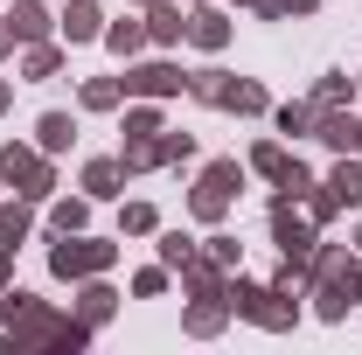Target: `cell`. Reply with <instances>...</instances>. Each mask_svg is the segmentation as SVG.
<instances>
[{
    "label": "cell",
    "instance_id": "cell-4",
    "mask_svg": "<svg viewBox=\"0 0 362 355\" xmlns=\"http://www.w3.org/2000/svg\"><path fill=\"white\" fill-rule=\"evenodd\" d=\"M119 265V244H98V237H63L56 230V244H49V272L56 279H98V272H112Z\"/></svg>",
    "mask_w": 362,
    "mask_h": 355
},
{
    "label": "cell",
    "instance_id": "cell-22",
    "mask_svg": "<svg viewBox=\"0 0 362 355\" xmlns=\"http://www.w3.org/2000/svg\"><path fill=\"white\" fill-rule=\"evenodd\" d=\"M314 119H320V112H314V98H300V105H279V112H272V126H279V133H293V139H300V133H314Z\"/></svg>",
    "mask_w": 362,
    "mask_h": 355
},
{
    "label": "cell",
    "instance_id": "cell-7",
    "mask_svg": "<svg viewBox=\"0 0 362 355\" xmlns=\"http://www.w3.org/2000/svg\"><path fill=\"white\" fill-rule=\"evenodd\" d=\"M272 237H279V251H286V265L307 272V258H314V216L300 209V202H286V195H272Z\"/></svg>",
    "mask_w": 362,
    "mask_h": 355
},
{
    "label": "cell",
    "instance_id": "cell-26",
    "mask_svg": "<svg viewBox=\"0 0 362 355\" xmlns=\"http://www.w3.org/2000/svg\"><path fill=\"white\" fill-rule=\"evenodd\" d=\"M84 216H90V195H63V202L49 209V223H56L63 237H70V230H84Z\"/></svg>",
    "mask_w": 362,
    "mask_h": 355
},
{
    "label": "cell",
    "instance_id": "cell-46",
    "mask_svg": "<svg viewBox=\"0 0 362 355\" xmlns=\"http://www.w3.org/2000/svg\"><path fill=\"white\" fill-rule=\"evenodd\" d=\"M356 84H362V77H356Z\"/></svg>",
    "mask_w": 362,
    "mask_h": 355
},
{
    "label": "cell",
    "instance_id": "cell-45",
    "mask_svg": "<svg viewBox=\"0 0 362 355\" xmlns=\"http://www.w3.org/2000/svg\"><path fill=\"white\" fill-rule=\"evenodd\" d=\"M195 7H202V0H195Z\"/></svg>",
    "mask_w": 362,
    "mask_h": 355
},
{
    "label": "cell",
    "instance_id": "cell-8",
    "mask_svg": "<svg viewBox=\"0 0 362 355\" xmlns=\"http://www.w3.org/2000/svg\"><path fill=\"white\" fill-rule=\"evenodd\" d=\"M126 91L133 98H175V91H188V77L175 63H139V70H126Z\"/></svg>",
    "mask_w": 362,
    "mask_h": 355
},
{
    "label": "cell",
    "instance_id": "cell-16",
    "mask_svg": "<svg viewBox=\"0 0 362 355\" xmlns=\"http://www.w3.org/2000/svg\"><path fill=\"white\" fill-rule=\"evenodd\" d=\"M119 181H126V161H90V168H84L90 202H112V195H119Z\"/></svg>",
    "mask_w": 362,
    "mask_h": 355
},
{
    "label": "cell",
    "instance_id": "cell-43",
    "mask_svg": "<svg viewBox=\"0 0 362 355\" xmlns=\"http://www.w3.org/2000/svg\"><path fill=\"white\" fill-rule=\"evenodd\" d=\"M133 7H146V0H133Z\"/></svg>",
    "mask_w": 362,
    "mask_h": 355
},
{
    "label": "cell",
    "instance_id": "cell-21",
    "mask_svg": "<svg viewBox=\"0 0 362 355\" xmlns=\"http://www.w3.org/2000/svg\"><path fill=\"white\" fill-rule=\"evenodd\" d=\"M56 70H63V49H56V42H28L21 77H35V84H42V77H56Z\"/></svg>",
    "mask_w": 362,
    "mask_h": 355
},
{
    "label": "cell",
    "instance_id": "cell-24",
    "mask_svg": "<svg viewBox=\"0 0 362 355\" xmlns=\"http://www.w3.org/2000/svg\"><path fill=\"white\" fill-rule=\"evenodd\" d=\"M223 320H230V300H195L188 307V334H216Z\"/></svg>",
    "mask_w": 362,
    "mask_h": 355
},
{
    "label": "cell",
    "instance_id": "cell-23",
    "mask_svg": "<svg viewBox=\"0 0 362 355\" xmlns=\"http://www.w3.org/2000/svg\"><path fill=\"white\" fill-rule=\"evenodd\" d=\"M251 168H258V175H265V181H279V175H286V168H293V153H286L279 139H258V146H251Z\"/></svg>",
    "mask_w": 362,
    "mask_h": 355
},
{
    "label": "cell",
    "instance_id": "cell-37",
    "mask_svg": "<svg viewBox=\"0 0 362 355\" xmlns=\"http://www.w3.org/2000/svg\"><path fill=\"white\" fill-rule=\"evenodd\" d=\"M320 0H265V7H258V14H272V21H279V14H314Z\"/></svg>",
    "mask_w": 362,
    "mask_h": 355
},
{
    "label": "cell",
    "instance_id": "cell-5",
    "mask_svg": "<svg viewBox=\"0 0 362 355\" xmlns=\"http://www.w3.org/2000/svg\"><path fill=\"white\" fill-rule=\"evenodd\" d=\"M237 188H244V168H237V161H209L202 181H195V195H188V209L202 223H223L230 202H237Z\"/></svg>",
    "mask_w": 362,
    "mask_h": 355
},
{
    "label": "cell",
    "instance_id": "cell-1",
    "mask_svg": "<svg viewBox=\"0 0 362 355\" xmlns=\"http://www.w3.org/2000/svg\"><path fill=\"white\" fill-rule=\"evenodd\" d=\"M307 279H314V313L320 320H341L349 300L362 293V251H349V244H314Z\"/></svg>",
    "mask_w": 362,
    "mask_h": 355
},
{
    "label": "cell",
    "instance_id": "cell-12",
    "mask_svg": "<svg viewBox=\"0 0 362 355\" xmlns=\"http://www.w3.org/2000/svg\"><path fill=\"white\" fill-rule=\"evenodd\" d=\"M265 105H272V98H265L258 77H230V84H223V112H237V119H258Z\"/></svg>",
    "mask_w": 362,
    "mask_h": 355
},
{
    "label": "cell",
    "instance_id": "cell-41",
    "mask_svg": "<svg viewBox=\"0 0 362 355\" xmlns=\"http://www.w3.org/2000/svg\"><path fill=\"white\" fill-rule=\"evenodd\" d=\"M237 7H265V0H237Z\"/></svg>",
    "mask_w": 362,
    "mask_h": 355
},
{
    "label": "cell",
    "instance_id": "cell-35",
    "mask_svg": "<svg viewBox=\"0 0 362 355\" xmlns=\"http://www.w3.org/2000/svg\"><path fill=\"white\" fill-rule=\"evenodd\" d=\"M133 293H139V300H153V293H168V265H146V272L133 279Z\"/></svg>",
    "mask_w": 362,
    "mask_h": 355
},
{
    "label": "cell",
    "instance_id": "cell-10",
    "mask_svg": "<svg viewBox=\"0 0 362 355\" xmlns=\"http://www.w3.org/2000/svg\"><path fill=\"white\" fill-rule=\"evenodd\" d=\"M356 112H341V105H327V112H320L314 119V139H327V146H334V153H356Z\"/></svg>",
    "mask_w": 362,
    "mask_h": 355
},
{
    "label": "cell",
    "instance_id": "cell-3",
    "mask_svg": "<svg viewBox=\"0 0 362 355\" xmlns=\"http://www.w3.org/2000/svg\"><path fill=\"white\" fill-rule=\"evenodd\" d=\"M230 313H244V320H258L272 334H286L293 320H300V300H293V286H258V279H230Z\"/></svg>",
    "mask_w": 362,
    "mask_h": 355
},
{
    "label": "cell",
    "instance_id": "cell-42",
    "mask_svg": "<svg viewBox=\"0 0 362 355\" xmlns=\"http://www.w3.org/2000/svg\"><path fill=\"white\" fill-rule=\"evenodd\" d=\"M356 153H362V126H356Z\"/></svg>",
    "mask_w": 362,
    "mask_h": 355
},
{
    "label": "cell",
    "instance_id": "cell-34",
    "mask_svg": "<svg viewBox=\"0 0 362 355\" xmlns=\"http://www.w3.org/2000/svg\"><path fill=\"white\" fill-rule=\"evenodd\" d=\"M209 258H216L223 272H237V258H244V244H237L230 230H216V237H209Z\"/></svg>",
    "mask_w": 362,
    "mask_h": 355
},
{
    "label": "cell",
    "instance_id": "cell-31",
    "mask_svg": "<svg viewBox=\"0 0 362 355\" xmlns=\"http://www.w3.org/2000/svg\"><path fill=\"white\" fill-rule=\"evenodd\" d=\"M119 230H126V237H146V230H160V216H153V202H126V216H119Z\"/></svg>",
    "mask_w": 362,
    "mask_h": 355
},
{
    "label": "cell",
    "instance_id": "cell-36",
    "mask_svg": "<svg viewBox=\"0 0 362 355\" xmlns=\"http://www.w3.org/2000/svg\"><path fill=\"white\" fill-rule=\"evenodd\" d=\"M188 153H195L188 133H160V161H188Z\"/></svg>",
    "mask_w": 362,
    "mask_h": 355
},
{
    "label": "cell",
    "instance_id": "cell-40",
    "mask_svg": "<svg viewBox=\"0 0 362 355\" xmlns=\"http://www.w3.org/2000/svg\"><path fill=\"white\" fill-rule=\"evenodd\" d=\"M7 105H14V84H7V77H0V112H7Z\"/></svg>",
    "mask_w": 362,
    "mask_h": 355
},
{
    "label": "cell",
    "instance_id": "cell-30",
    "mask_svg": "<svg viewBox=\"0 0 362 355\" xmlns=\"http://www.w3.org/2000/svg\"><path fill=\"white\" fill-rule=\"evenodd\" d=\"M300 209H307L314 223H334V216H341V202L327 195V181H314V188H307V202H300Z\"/></svg>",
    "mask_w": 362,
    "mask_h": 355
},
{
    "label": "cell",
    "instance_id": "cell-15",
    "mask_svg": "<svg viewBox=\"0 0 362 355\" xmlns=\"http://www.w3.org/2000/svg\"><path fill=\"white\" fill-rule=\"evenodd\" d=\"M327 195H334L341 209H356V202H362V161L341 153V161H334V175H327Z\"/></svg>",
    "mask_w": 362,
    "mask_h": 355
},
{
    "label": "cell",
    "instance_id": "cell-33",
    "mask_svg": "<svg viewBox=\"0 0 362 355\" xmlns=\"http://www.w3.org/2000/svg\"><path fill=\"white\" fill-rule=\"evenodd\" d=\"M188 258H195V244H188L181 230H168V237H160V265H168V272H181Z\"/></svg>",
    "mask_w": 362,
    "mask_h": 355
},
{
    "label": "cell",
    "instance_id": "cell-11",
    "mask_svg": "<svg viewBox=\"0 0 362 355\" xmlns=\"http://www.w3.org/2000/svg\"><path fill=\"white\" fill-rule=\"evenodd\" d=\"M188 42H195V49H209V56H216V49L230 42V21L216 14V7H209V0H202V7L188 14Z\"/></svg>",
    "mask_w": 362,
    "mask_h": 355
},
{
    "label": "cell",
    "instance_id": "cell-28",
    "mask_svg": "<svg viewBox=\"0 0 362 355\" xmlns=\"http://www.w3.org/2000/svg\"><path fill=\"white\" fill-rule=\"evenodd\" d=\"M223 84H230V70H195V77H188V98H202V105H223Z\"/></svg>",
    "mask_w": 362,
    "mask_h": 355
},
{
    "label": "cell",
    "instance_id": "cell-13",
    "mask_svg": "<svg viewBox=\"0 0 362 355\" xmlns=\"http://www.w3.org/2000/svg\"><path fill=\"white\" fill-rule=\"evenodd\" d=\"M7 21H14V35H21V42H49V28H56L42 0H14V7H7Z\"/></svg>",
    "mask_w": 362,
    "mask_h": 355
},
{
    "label": "cell",
    "instance_id": "cell-39",
    "mask_svg": "<svg viewBox=\"0 0 362 355\" xmlns=\"http://www.w3.org/2000/svg\"><path fill=\"white\" fill-rule=\"evenodd\" d=\"M7 272H14V244H0V293H7Z\"/></svg>",
    "mask_w": 362,
    "mask_h": 355
},
{
    "label": "cell",
    "instance_id": "cell-29",
    "mask_svg": "<svg viewBox=\"0 0 362 355\" xmlns=\"http://www.w3.org/2000/svg\"><path fill=\"white\" fill-rule=\"evenodd\" d=\"M356 98V77H320V91H314V112H327V105H349Z\"/></svg>",
    "mask_w": 362,
    "mask_h": 355
},
{
    "label": "cell",
    "instance_id": "cell-17",
    "mask_svg": "<svg viewBox=\"0 0 362 355\" xmlns=\"http://www.w3.org/2000/svg\"><path fill=\"white\" fill-rule=\"evenodd\" d=\"M112 307H119V293L90 279V286H84V300H77V320H84V327H105V320H112Z\"/></svg>",
    "mask_w": 362,
    "mask_h": 355
},
{
    "label": "cell",
    "instance_id": "cell-6",
    "mask_svg": "<svg viewBox=\"0 0 362 355\" xmlns=\"http://www.w3.org/2000/svg\"><path fill=\"white\" fill-rule=\"evenodd\" d=\"M0 181H7V188H21L28 202H42L49 188H56V168H49V161L35 153V146L7 139V146H0Z\"/></svg>",
    "mask_w": 362,
    "mask_h": 355
},
{
    "label": "cell",
    "instance_id": "cell-25",
    "mask_svg": "<svg viewBox=\"0 0 362 355\" xmlns=\"http://www.w3.org/2000/svg\"><path fill=\"white\" fill-rule=\"evenodd\" d=\"M119 98H126V77H90L84 84V112H112Z\"/></svg>",
    "mask_w": 362,
    "mask_h": 355
},
{
    "label": "cell",
    "instance_id": "cell-44",
    "mask_svg": "<svg viewBox=\"0 0 362 355\" xmlns=\"http://www.w3.org/2000/svg\"><path fill=\"white\" fill-rule=\"evenodd\" d=\"M356 251H362V237H356Z\"/></svg>",
    "mask_w": 362,
    "mask_h": 355
},
{
    "label": "cell",
    "instance_id": "cell-2",
    "mask_svg": "<svg viewBox=\"0 0 362 355\" xmlns=\"http://www.w3.org/2000/svg\"><path fill=\"white\" fill-rule=\"evenodd\" d=\"M90 327L84 320H70V313H49L42 300L35 307H21L7 320V334H0V349H84Z\"/></svg>",
    "mask_w": 362,
    "mask_h": 355
},
{
    "label": "cell",
    "instance_id": "cell-19",
    "mask_svg": "<svg viewBox=\"0 0 362 355\" xmlns=\"http://www.w3.org/2000/svg\"><path fill=\"white\" fill-rule=\"evenodd\" d=\"M98 42L112 49V56H139V49H146V21H112Z\"/></svg>",
    "mask_w": 362,
    "mask_h": 355
},
{
    "label": "cell",
    "instance_id": "cell-38",
    "mask_svg": "<svg viewBox=\"0 0 362 355\" xmlns=\"http://www.w3.org/2000/svg\"><path fill=\"white\" fill-rule=\"evenodd\" d=\"M14 42H21V35H14V21L0 14V56H14Z\"/></svg>",
    "mask_w": 362,
    "mask_h": 355
},
{
    "label": "cell",
    "instance_id": "cell-18",
    "mask_svg": "<svg viewBox=\"0 0 362 355\" xmlns=\"http://www.w3.org/2000/svg\"><path fill=\"white\" fill-rule=\"evenodd\" d=\"M70 139H77V126H70V112H42V119H35V146H42V153H63Z\"/></svg>",
    "mask_w": 362,
    "mask_h": 355
},
{
    "label": "cell",
    "instance_id": "cell-9",
    "mask_svg": "<svg viewBox=\"0 0 362 355\" xmlns=\"http://www.w3.org/2000/svg\"><path fill=\"white\" fill-rule=\"evenodd\" d=\"M181 35H188V14H181L175 0H146V42H160V49H175Z\"/></svg>",
    "mask_w": 362,
    "mask_h": 355
},
{
    "label": "cell",
    "instance_id": "cell-14",
    "mask_svg": "<svg viewBox=\"0 0 362 355\" xmlns=\"http://www.w3.org/2000/svg\"><path fill=\"white\" fill-rule=\"evenodd\" d=\"M98 35H105V14L90 0H70L63 7V42H98Z\"/></svg>",
    "mask_w": 362,
    "mask_h": 355
},
{
    "label": "cell",
    "instance_id": "cell-32",
    "mask_svg": "<svg viewBox=\"0 0 362 355\" xmlns=\"http://www.w3.org/2000/svg\"><path fill=\"white\" fill-rule=\"evenodd\" d=\"M146 133H160V112H153V98L126 112V139H146Z\"/></svg>",
    "mask_w": 362,
    "mask_h": 355
},
{
    "label": "cell",
    "instance_id": "cell-20",
    "mask_svg": "<svg viewBox=\"0 0 362 355\" xmlns=\"http://www.w3.org/2000/svg\"><path fill=\"white\" fill-rule=\"evenodd\" d=\"M119 161H126V175H146V168H168V161H160V133H146V139H126V153H119Z\"/></svg>",
    "mask_w": 362,
    "mask_h": 355
},
{
    "label": "cell",
    "instance_id": "cell-27",
    "mask_svg": "<svg viewBox=\"0 0 362 355\" xmlns=\"http://www.w3.org/2000/svg\"><path fill=\"white\" fill-rule=\"evenodd\" d=\"M28 202H0V244H21V237H28Z\"/></svg>",
    "mask_w": 362,
    "mask_h": 355
}]
</instances>
